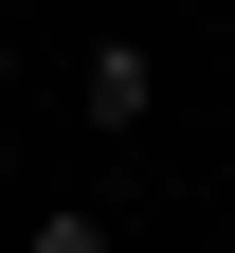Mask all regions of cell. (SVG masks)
<instances>
[{
  "mask_svg": "<svg viewBox=\"0 0 235 253\" xmlns=\"http://www.w3.org/2000/svg\"><path fill=\"white\" fill-rule=\"evenodd\" d=\"M0 90H18V37H0Z\"/></svg>",
  "mask_w": 235,
  "mask_h": 253,
  "instance_id": "cell-3",
  "label": "cell"
},
{
  "mask_svg": "<svg viewBox=\"0 0 235 253\" xmlns=\"http://www.w3.org/2000/svg\"><path fill=\"white\" fill-rule=\"evenodd\" d=\"M73 109H91V126H145V109H163L145 37H91V54H73Z\"/></svg>",
  "mask_w": 235,
  "mask_h": 253,
  "instance_id": "cell-1",
  "label": "cell"
},
{
  "mask_svg": "<svg viewBox=\"0 0 235 253\" xmlns=\"http://www.w3.org/2000/svg\"><path fill=\"white\" fill-rule=\"evenodd\" d=\"M18 253H109V217H91V199H54L37 235H18Z\"/></svg>",
  "mask_w": 235,
  "mask_h": 253,
  "instance_id": "cell-2",
  "label": "cell"
}]
</instances>
